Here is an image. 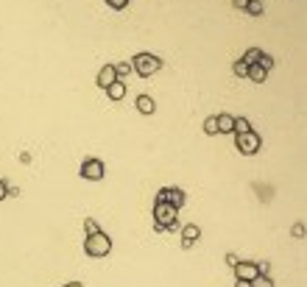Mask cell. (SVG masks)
<instances>
[{
  "instance_id": "cell-1",
  "label": "cell",
  "mask_w": 307,
  "mask_h": 287,
  "mask_svg": "<svg viewBox=\"0 0 307 287\" xmlns=\"http://www.w3.org/2000/svg\"><path fill=\"white\" fill-rule=\"evenodd\" d=\"M154 229L157 231H176L179 229V209L162 204V201H154Z\"/></svg>"
},
{
  "instance_id": "cell-2",
  "label": "cell",
  "mask_w": 307,
  "mask_h": 287,
  "mask_svg": "<svg viewBox=\"0 0 307 287\" xmlns=\"http://www.w3.org/2000/svg\"><path fill=\"white\" fill-rule=\"evenodd\" d=\"M129 64H132V73H137L140 79H151L162 70V59L154 56V53H137Z\"/></svg>"
},
{
  "instance_id": "cell-3",
  "label": "cell",
  "mask_w": 307,
  "mask_h": 287,
  "mask_svg": "<svg viewBox=\"0 0 307 287\" xmlns=\"http://www.w3.org/2000/svg\"><path fill=\"white\" fill-rule=\"evenodd\" d=\"M84 251L87 256H95V259H101V256H106L112 251V240L106 231H95V234H87L84 240Z\"/></svg>"
},
{
  "instance_id": "cell-4",
  "label": "cell",
  "mask_w": 307,
  "mask_h": 287,
  "mask_svg": "<svg viewBox=\"0 0 307 287\" xmlns=\"http://www.w3.org/2000/svg\"><path fill=\"white\" fill-rule=\"evenodd\" d=\"M235 148L246 156H254V153L263 148V140H260L257 131H249V134H235Z\"/></svg>"
},
{
  "instance_id": "cell-5",
  "label": "cell",
  "mask_w": 307,
  "mask_h": 287,
  "mask_svg": "<svg viewBox=\"0 0 307 287\" xmlns=\"http://www.w3.org/2000/svg\"><path fill=\"white\" fill-rule=\"evenodd\" d=\"M104 176H106V165L101 159L90 156L81 162V178H87V181H104Z\"/></svg>"
},
{
  "instance_id": "cell-6",
  "label": "cell",
  "mask_w": 307,
  "mask_h": 287,
  "mask_svg": "<svg viewBox=\"0 0 307 287\" xmlns=\"http://www.w3.org/2000/svg\"><path fill=\"white\" fill-rule=\"evenodd\" d=\"M154 201H162V204H170V206L182 209L187 204V195H185V190H179V187H162Z\"/></svg>"
},
{
  "instance_id": "cell-7",
  "label": "cell",
  "mask_w": 307,
  "mask_h": 287,
  "mask_svg": "<svg viewBox=\"0 0 307 287\" xmlns=\"http://www.w3.org/2000/svg\"><path fill=\"white\" fill-rule=\"evenodd\" d=\"M257 276V265L249 259L243 262H235V279H243V282H251V279Z\"/></svg>"
},
{
  "instance_id": "cell-8",
  "label": "cell",
  "mask_w": 307,
  "mask_h": 287,
  "mask_svg": "<svg viewBox=\"0 0 307 287\" xmlns=\"http://www.w3.org/2000/svg\"><path fill=\"white\" fill-rule=\"evenodd\" d=\"M117 81V75H115V67H112V64H104L101 70H98V79H95V84L101 89H106V87H112V84Z\"/></svg>"
},
{
  "instance_id": "cell-9",
  "label": "cell",
  "mask_w": 307,
  "mask_h": 287,
  "mask_svg": "<svg viewBox=\"0 0 307 287\" xmlns=\"http://www.w3.org/2000/svg\"><path fill=\"white\" fill-rule=\"evenodd\" d=\"M198 237H201V229H198L196 223H187V226H182V246H185V248H190L193 243L198 240Z\"/></svg>"
},
{
  "instance_id": "cell-10",
  "label": "cell",
  "mask_w": 307,
  "mask_h": 287,
  "mask_svg": "<svg viewBox=\"0 0 307 287\" xmlns=\"http://www.w3.org/2000/svg\"><path fill=\"white\" fill-rule=\"evenodd\" d=\"M134 106H137V112H140V115H145V117H151L154 112H157V103H154L151 95H137Z\"/></svg>"
},
{
  "instance_id": "cell-11",
  "label": "cell",
  "mask_w": 307,
  "mask_h": 287,
  "mask_svg": "<svg viewBox=\"0 0 307 287\" xmlns=\"http://www.w3.org/2000/svg\"><path fill=\"white\" fill-rule=\"evenodd\" d=\"M104 92L109 95V100H123L126 98V81H115L112 87H106Z\"/></svg>"
},
{
  "instance_id": "cell-12",
  "label": "cell",
  "mask_w": 307,
  "mask_h": 287,
  "mask_svg": "<svg viewBox=\"0 0 307 287\" xmlns=\"http://www.w3.org/2000/svg\"><path fill=\"white\" fill-rule=\"evenodd\" d=\"M232 120H235V117H232V115H226V112H223V115H218V117H215L218 134H232Z\"/></svg>"
},
{
  "instance_id": "cell-13",
  "label": "cell",
  "mask_w": 307,
  "mask_h": 287,
  "mask_svg": "<svg viewBox=\"0 0 307 287\" xmlns=\"http://www.w3.org/2000/svg\"><path fill=\"white\" fill-rule=\"evenodd\" d=\"M246 79H251L254 84H263L268 79V70H263L260 64H249V75H246Z\"/></svg>"
},
{
  "instance_id": "cell-14",
  "label": "cell",
  "mask_w": 307,
  "mask_h": 287,
  "mask_svg": "<svg viewBox=\"0 0 307 287\" xmlns=\"http://www.w3.org/2000/svg\"><path fill=\"white\" fill-rule=\"evenodd\" d=\"M249 131H254V128H251V123L246 117H235L232 120V134H249Z\"/></svg>"
},
{
  "instance_id": "cell-15",
  "label": "cell",
  "mask_w": 307,
  "mask_h": 287,
  "mask_svg": "<svg viewBox=\"0 0 307 287\" xmlns=\"http://www.w3.org/2000/svg\"><path fill=\"white\" fill-rule=\"evenodd\" d=\"M112 67H115L117 81H126V75L132 73V64H129V62H117V64H112Z\"/></svg>"
},
{
  "instance_id": "cell-16",
  "label": "cell",
  "mask_w": 307,
  "mask_h": 287,
  "mask_svg": "<svg viewBox=\"0 0 307 287\" xmlns=\"http://www.w3.org/2000/svg\"><path fill=\"white\" fill-rule=\"evenodd\" d=\"M260 56H263V50H260V47H249V50H246L240 59H243L246 64H257V62H260Z\"/></svg>"
},
{
  "instance_id": "cell-17",
  "label": "cell",
  "mask_w": 307,
  "mask_h": 287,
  "mask_svg": "<svg viewBox=\"0 0 307 287\" xmlns=\"http://www.w3.org/2000/svg\"><path fill=\"white\" fill-rule=\"evenodd\" d=\"M232 70H235V75H238V79H246V75H249V64H246L243 59H238Z\"/></svg>"
},
{
  "instance_id": "cell-18",
  "label": "cell",
  "mask_w": 307,
  "mask_h": 287,
  "mask_svg": "<svg viewBox=\"0 0 307 287\" xmlns=\"http://www.w3.org/2000/svg\"><path fill=\"white\" fill-rule=\"evenodd\" d=\"M246 11L260 17V14H263V0H249V3H246Z\"/></svg>"
},
{
  "instance_id": "cell-19",
  "label": "cell",
  "mask_w": 307,
  "mask_h": 287,
  "mask_svg": "<svg viewBox=\"0 0 307 287\" xmlns=\"http://www.w3.org/2000/svg\"><path fill=\"white\" fill-rule=\"evenodd\" d=\"M251 287H274V279L271 276H254L251 279Z\"/></svg>"
},
{
  "instance_id": "cell-20",
  "label": "cell",
  "mask_w": 307,
  "mask_h": 287,
  "mask_svg": "<svg viewBox=\"0 0 307 287\" xmlns=\"http://www.w3.org/2000/svg\"><path fill=\"white\" fill-rule=\"evenodd\" d=\"M204 134H218V125H215V117H207L204 120Z\"/></svg>"
},
{
  "instance_id": "cell-21",
  "label": "cell",
  "mask_w": 307,
  "mask_h": 287,
  "mask_svg": "<svg viewBox=\"0 0 307 287\" xmlns=\"http://www.w3.org/2000/svg\"><path fill=\"white\" fill-rule=\"evenodd\" d=\"M129 3H132V0H106V6H109V9H115V11H123Z\"/></svg>"
},
{
  "instance_id": "cell-22",
  "label": "cell",
  "mask_w": 307,
  "mask_h": 287,
  "mask_svg": "<svg viewBox=\"0 0 307 287\" xmlns=\"http://www.w3.org/2000/svg\"><path fill=\"white\" fill-rule=\"evenodd\" d=\"M84 231H87V234H95V231H101V226H98L92 218H87L84 220Z\"/></svg>"
},
{
  "instance_id": "cell-23",
  "label": "cell",
  "mask_w": 307,
  "mask_h": 287,
  "mask_svg": "<svg viewBox=\"0 0 307 287\" xmlns=\"http://www.w3.org/2000/svg\"><path fill=\"white\" fill-rule=\"evenodd\" d=\"M257 64H260V67H263V70H271V67H274V59H271L268 53H263V56H260V62H257Z\"/></svg>"
},
{
  "instance_id": "cell-24",
  "label": "cell",
  "mask_w": 307,
  "mask_h": 287,
  "mask_svg": "<svg viewBox=\"0 0 307 287\" xmlns=\"http://www.w3.org/2000/svg\"><path fill=\"white\" fill-rule=\"evenodd\" d=\"M3 198H9V184L0 178V201H3Z\"/></svg>"
},
{
  "instance_id": "cell-25",
  "label": "cell",
  "mask_w": 307,
  "mask_h": 287,
  "mask_svg": "<svg viewBox=\"0 0 307 287\" xmlns=\"http://www.w3.org/2000/svg\"><path fill=\"white\" fill-rule=\"evenodd\" d=\"M291 231H293V237H304V223H296Z\"/></svg>"
},
{
  "instance_id": "cell-26",
  "label": "cell",
  "mask_w": 307,
  "mask_h": 287,
  "mask_svg": "<svg viewBox=\"0 0 307 287\" xmlns=\"http://www.w3.org/2000/svg\"><path fill=\"white\" fill-rule=\"evenodd\" d=\"M246 3H249V0H235V9H240V11H246Z\"/></svg>"
},
{
  "instance_id": "cell-27",
  "label": "cell",
  "mask_w": 307,
  "mask_h": 287,
  "mask_svg": "<svg viewBox=\"0 0 307 287\" xmlns=\"http://www.w3.org/2000/svg\"><path fill=\"white\" fill-rule=\"evenodd\" d=\"M235 287H251V282H243V279H235Z\"/></svg>"
},
{
  "instance_id": "cell-28",
  "label": "cell",
  "mask_w": 307,
  "mask_h": 287,
  "mask_svg": "<svg viewBox=\"0 0 307 287\" xmlns=\"http://www.w3.org/2000/svg\"><path fill=\"white\" fill-rule=\"evenodd\" d=\"M62 287H84L81 282H67V284H62Z\"/></svg>"
}]
</instances>
